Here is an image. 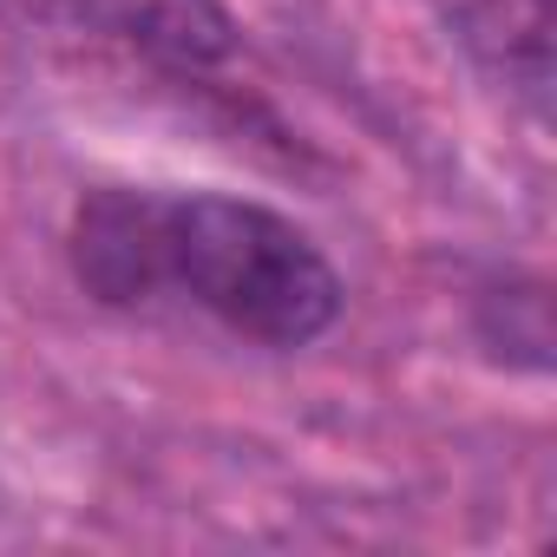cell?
Returning a JSON list of instances; mask_svg holds the SVG:
<instances>
[{"label":"cell","instance_id":"obj_1","mask_svg":"<svg viewBox=\"0 0 557 557\" xmlns=\"http://www.w3.org/2000/svg\"><path fill=\"white\" fill-rule=\"evenodd\" d=\"M79 289L106 309L184 302L262 348H309L342 322V275L322 243L249 197L106 184L66 236Z\"/></svg>","mask_w":557,"mask_h":557}]
</instances>
